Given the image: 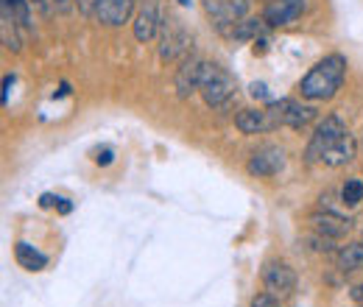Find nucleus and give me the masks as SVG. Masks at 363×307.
<instances>
[{"instance_id": "nucleus-1", "label": "nucleus", "mask_w": 363, "mask_h": 307, "mask_svg": "<svg viewBox=\"0 0 363 307\" xmlns=\"http://www.w3.org/2000/svg\"><path fill=\"white\" fill-rule=\"evenodd\" d=\"M344 76H347V59L341 53H330L316 67H311V73L302 79L299 89L308 101H330L341 89Z\"/></svg>"}, {"instance_id": "nucleus-2", "label": "nucleus", "mask_w": 363, "mask_h": 307, "mask_svg": "<svg viewBox=\"0 0 363 307\" xmlns=\"http://www.w3.org/2000/svg\"><path fill=\"white\" fill-rule=\"evenodd\" d=\"M232 95H235V79L229 76L224 67L207 62V73H204V82H201V98H204V104L213 106V109H218L227 101H232Z\"/></svg>"}, {"instance_id": "nucleus-3", "label": "nucleus", "mask_w": 363, "mask_h": 307, "mask_svg": "<svg viewBox=\"0 0 363 307\" xmlns=\"http://www.w3.org/2000/svg\"><path fill=\"white\" fill-rule=\"evenodd\" d=\"M344 134H347V126L341 123V118H335V115L324 118V121L316 126V132H313V137H311V143H308L305 160H308V162H324V154H327Z\"/></svg>"}, {"instance_id": "nucleus-4", "label": "nucleus", "mask_w": 363, "mask_h": 307, "mask_svg": "<svg viewBox=\"0 0 363 307\" xmlns=\"http://www.w3.org/2000/svg\"><path fill=\"white\" fill-rule=\"evenodd\" d=\"M190 48V34L182 28L179 20L168 17L162 20V40H160V59L162 62H177L182 53Z\"/></svg>"}, {"instance_id": "nucleus-5", "label": "nucleus", "mask_w": 363, "mask_h": 307, "mask_svg": "<svg viewBox=\"0 0 363 307\" xmlns=\"http://www.w3.org/2000/svg\"><path fill=\"white\" fill-rule=\"evenodd\" d=\"M285 168V151L279 145H263L257 148L249 162H246V171L257 179H266V176H277Z\"/></svg>"}, {"instance_id": "nucleus-6", "label": "nucleus", "mask_w": 363, "mask_h": 307, "mask_svg": "<svg viewBox=\"0 0 363 307\" xmlns=\"http://www.w3.org/2000/svg\"><path fill=\"white\" fill-rule=\"evenodd\" d=\"M305 9H308V0H269L263 20L269 28H282V26L296 23L305 14Z\"/></svg>"}, {"instance_id": "nucleus-7", "label": "nucleus", "mask_w": 363, "mask_h": 307, "mask_svg": "<svg viewBox=\"0 0 363 307\" xmlns=\"http://www.w3.org/2000/svg\"><path fill=\"white\" fill-rule=\"evenodd\" d=\"M204 11L213 17V23H218L221 28L229 23H240L249 14V0H207Z\"/></svg>"}, {"instance_id": "nucleus-8", "label": "nucleus", "mask_w": 363, "mask_h": 307, "mask_svg": "<svg viewBox=\"0 0 363 307\" xmlns=\"http://www.w3.org/2000/svg\"><path fill=\"white\" fill-rule=\"evenodd\" d=\"M204 73H207V62L201 59H190L184 62L174 79V87H177V95L179 98H190L196 89H201V82H204Z\"/></svg>"}, {"instance_id": "nucleus-9", "label": "nucleus", "mask_w": 363, "mask_h": 307, "mask_svg": "<svg viewBox=\"0 0 363 307\" xmlns=\"http://www.w3.org/2000/svg\"><path fill=\"white\" fill-rule=\"evenodd\" d=\"M135 0H92V11L104 26H123L132 17Z\"/></svg>"}, {"instance_id": "nucleus-10", "label": "nucleus", "mask_w": 363, "mask_h": 307, "mask_svg": "<svg viewBox=\"0 0 363 307\" xmlns=\"http://www.w3.org/2000/svg\"><path fill=\"white\" fill-rule=\"evenodd\" d=\"M263 282L269 288L272 296H291L294 288H296V274L294 268L285 263H272L263 274Z\"/></svg>"}, {"instance_id": "nucleus-11", "label": "nucleus", "mask_w": 363, "mask_h": 307, "mask_svg": "<svg viewBox=\"0 0 363 307\" xmlns=\"http://www.w3.org/2000/svg\"><path fill=\"white\" fill-rule=\"evenodd\" d=\"M308 221H311V226L316 229L318 235H327V238H344V235L352 229V221L341 218V216H335V213H330V210L313 213Z\"/></svg>"}, {"instance_id": "nucleus-12", "label": "nucleus", "mask_w": 363, "mask_h": 307, "mask_svg": "<svg viewBox=\"0 0 363 307\" xmlns=\"http://www.w3.org/2000/svg\"><path fill=\"white\" fill-rule=\"evenodd\" d=\"M160 26H162V20H160V14H157V6H154V3L143 6V11L137 14V20H135V40L137 43H151V40L157 37Z\"/></svg>"}, {"instance_id": "nucleus-13", "label": "nucleus", "mask_w": 363, "mask_h": 307, "mask_svg": "<svg viewBox=\"0 0 363 307\" xmlns=\"http://www.w3.org/2000/svg\"><path fill=\"white\" fill-rule=\"evenodd\" d=\"M235 126L243 134H260L272 129V118L266 109H240L235 118Z\"/></svg>"}, {"instance_id": "nucleus-14", "label": "nucleus", "mask_w": 363, "mask_h": 307, "mask_svg": "<svg viewBox=\"0 0 363 307\" xmlns=\"http://www.w3.org/2000/svg\"><path fill=\"white\" fill-rule=\"evenodd\" d=\"M352 157H355V140H352V134L347 132L327 154H324V165H330V168H341V165H347V162H352Z\"/></svg>"}, {"instance_id": "nucleus-15", "label": "nucleus", "mask_w": 363, "mask_h": 307, "mask_svg": "<svg viewBox=\"0 0 363 307\" xmlns=\"http://www.w3.org/2000/svg\"><path fill=\"white\" fill-rule=\"evenodd\" d=\"M14 255H17V263L23 265L26 271H43L48 265V257L43 252H37L31 243H26V240H20L17 246H14Z\"/></svg>"}, {"instance_id": "nucleus-16", "label": "nucleus", "mask_w": 363, "mask_h": 307, "mask_svg": "<svg viewBox=\"0 0 363 307\" xmlns=\"http://www.w3.org/2000/svg\"><path fill=\"white\" fill-rule=\"evenodd\" d=\"M313 118H316V109L305 106V104H296V101H291L288 109H285V126H291V129H305Z\"/></svg>"}, {"instance_id": "nucleus-17", "label": "nucleus", "mask_w": 363, "mask_h": 307, "mask_svg": "<svg viewBox=\"0 0 363 307\" xmlns=\"http://www.w3.org/2000/svg\"><path fill=\"white\" fill-rule=\"evenodd\" d=\"M338 268L341 271H358L363 268V243H350L338 252Z\"/></svg>"}, {"instance_id": "nucleus-18", "label": "nucleus", "mask_w": 363, "mask_h": 307, "mask_svg": "<svg viewBox=\"0 0 363 307\" xmlns=\"http://www.w3.org/2000/svg\"><path fill=\"white\" fill-rule=\"evenodd\" d=\"M263 26H266V20H240V23H235V28H232V40H238V43H243V40H257L260 31H263Z\"/></svg>"}, {"instance_id": "nucleus-19", "label": "nucleus", "mask_w": 363, "mask_h": 307, "mask_svg": "<svg viewBox=\"0 0 363 307\" xmlns=\"http://www.w3.org/2000/svg\"><path fill=\"white\" fill-rule=\"evenodd\" d=\"M341 201L347 204V207H358L363 201V182L361 179H350L347 184H344V190H341Z\"/></svg>"}, {"instance_id": "nucleus-20", "label": "nucleus", "mask_w": 363, "mask_h": 307, "mask_svg": "<svg viewBox=\"0 0 363 307\" xmlns=\"http://www.w3.org/2000/svg\"><path fill=\"white\" fill-rule=\"evenodd\" d=\"M9 6H11V14L17 17V23L23 26V28H31L34 23H31V6H28V0H6Z\"/></svg>"}, {"instance_id": "nucleus-21", "label": "nucleus", "mask_w": 363, "mask_h": 307, "mask_svg": "<svg viewBox=\"0 0 363 307\" xmlns=\"http://www.w3.org/2000/svg\"><path fill=\"white\" fill-rule=\"evenodd\" d=\"M308 243L316 249V252H333V238H327V235H311L308 238Z\"/></svg>"}, {"instance_id": "nucleus-22", "label": "nucleus", "mask_w": 363, "mask_h": 307, "mask_svg": "<svg viewBox=\"0 0 363 307\" xmlns=\"http://www.w3.org/2000/svg\"><path fill=\"white\" fill-rule=\"evenodd\" d=\"M112 160H115V151H112L109 145L95 148V162H98V165H112Z\"/></svg>"}, {"instance_id": "nucleus-23", "label": "nucleus", "mask_w": 363, "mask_h": 307, "mask_svg": "<svg viewBox=\"0 0 363 307\" xmlns=\"http://www.w3.org/2000/svg\"><path fill=\"white\" fill-rule=\"evenodd\" d=\"M249 95H252V98H260V101H272V92H269V87H266L263 82H255V84L249 87Z\"/></svg>"}, {"instance_id": "nucleus-24", "label": "nucleus", "mask_w": 363, "mask_h": 307, "mask_svg": "<svg viewBox=\"0 0 363 307\" xmlns=\"http://www.w3.org/2000/svg\"><path fill=\"white\" fill-rule=\"evenodd\" d=\"M252 307H279V302H277V296H272V294H260V296L252 299Z\"/></svg>"}, {"instance_id": "nucleus-25", "label": "nucleus", "mask_w": 363, "mask_h": 307, "mask_svg": "<svg viewBox=\"0 0 363 307\" xmlns=\"http://www.w3.org/2000/svg\"><path fill=\"white\" fill-rule=\"evenodd\" d=\"M11 87H14V76H6V79H3V106H9V98H11Z\"/></svg>"}, {"instance_id": "nucleus-26", "label": "nucleus", "mask_w": 363, "mask_h": 307, "mask_svg": "<svg viewBox=\"0 0 363 307\" xmlns=\"http://www.w3.org/2000/svg\"><path fill=\"white\" fill-rule=\"evenodd\" d=\"M50 6H53V11H59V14H67V11L73 9V0H50Z\"/></svg>"}, {"instance_id": "nucleus-27", "label": "nucleus", "mask_w": 363, "mask_h": 307, "mask_svg": "<svg viewBox=\"0 0 363 307\" xmlns=\"http://www.w3.org/2000/svg\"><path fill=\"white\" fill-rule=\"evenodd\" d=\"M56 207H59V213H62V216H70V213H73V204H70L67 199H59V201H56Z\"/></svg>"}, {"instance_id": "nucleus-28", "label": "nucleus", "mask_w": 363, "mask_h": 307, "mask_svg": "<svg viewBox=\"0 0 363 307\" xmlns=\"http://www.w3.org/2000/svg\"><path fill=\"white\" fill-rule=\"evenodd\" d=\"M59 199L56 196H50V193H43V199H40V207H53Z\"/></svg>"}, {"instance_id": "nucleus-29", "label": "nucleus", "mask_w": 363, "mask_h": 307, "mask_svg": "<svg viewBox=\"0 0 363 307\" xmlns=\"http://www.w3.org/2000/svg\"><path fill=\"white\" fill-rule=\"evenodd\" d=\"M31 3H37V6L43 9V14H50V11H53V6H50V0H31Z\"/></svg>"}, {"instance_id": "nucleus-30", "label": "nucleus", "mask_w": 363, "mask_h": 307, "mask_svg": "<svg viewBox=\"0 0 363 307\" xmlns=\"http://www.w3.org/2000/svg\"><path fill=\"white\" fill-rule=\"evenodd\" d=\"M352 299H355V302H363V285H358V288L352 291Z\"/></svg>"}, {"instance_id": "nucleus-31", "label": "nucleus", "mask_w": 363, "mask_h": 307, "mask_svg": "<svg viewBox=\"0 0 363 307\" xmlns=\"http://www.w3.org/2000/svg\"><path fill=\"white\" fill-rule=\"evenodd\" d=\"M177 3H179V6H190V3H193V0H177Z\"/></svg>"}]
</instances>
